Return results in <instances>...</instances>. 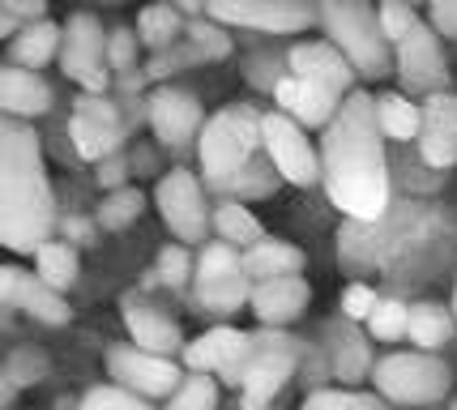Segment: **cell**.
<instances>
[{
	"mask_svg": "<svg viewBox=\"0 0 457 410\" xmlns=\"http://www.w3.org/2000/svg\"><path fill=\"white\" fill-rule=\"evenodd\" d=\"M179 9H171V4H150V9H141L137 18V39L145 43V47H154V52H167L171 43L179 39Z\"/></svg>",
	"mask_w": 457,
	"mask_h": 410,
	"instance_id": "28",
	"label": "cell"
},
{
	"mask_svg": "<svg viewBox=\"0 0 457 410\" xmlns=\"http://www.w3.org/2000/svg\"><path fill=\"white\" fill-rule=\"evenodd\" d=\"M291 69H295L299 81H312L320 90H329V95L338 98H351V81H355V69H351V60L342 56L334 43H295L291 47Z\"/></svg>",
	"mask_w": 457,
	"mask_h": 410,
	"instance_id": "15",
	"label": "cell"
},
{
	"mask_svg": "<svg viewBox=\"0 0 457 410\" xmlns=\"http://www.w3.org/2000/svg\"><path fill=\"white\" fill-rule=\"evenodd\" d=\"M188 270H193V261H188V253H184V244L162 248L159 253V278L167 282V287H184V282H188Z\"/></svg>",
	"mask_w": 457,
	"mask_h": 410,
	"instance_id": "41",
	"label": "cell"
},
{
	"mask_svg": "<svg viewBox=\"0 0 457 410\" xmlns=\"http://www.w3.org/2000/svg\"><path fill=\"white\" fill-rule=\"evenodd\" d=\"M244 265V256L231 248V244H210L197 261V278H214V273H231Z\"/></svg>",
	"mask_w": 457,
	"mask_h": 410,
	"instance_id": "39",
	"label": "cell"
},
{
	"mask_svg": "<svg viewBox=\"0 0 457 410\" xmlns=\"http://www.w3.org/2000/svg\"><path fill=\"white\" fill-rule=\"evenodd\" d=\"M120 308H124V325H129V338H133V347L137 351H150V355H162V359H171V351L179 347V330L171 316H162L145 295H124L120 299Z\"/></svg>",
	"mask_w": 457,
	"mask_h": 410,
	"instance_id": "17",
	"label": "cell"
},
{
	"mask_svg": "<svg viewBox=\"0 0 457 410\" xmlns=\"http://www.w3.org/2000/svg\"><path fill=\"white\" fill-rule=\"evenodd\" d=\"M150 124H154L162 146L184 150L193 137H201L205 116H201V103L188 90H154L150 95Z\"/></svg>",
	"mask_w": 457,
	"mask_h": 410,
	"instance_id": "14",
	"label": "cell"
},
{
	"mask_svg": "<svg viewBox=\"0 0 457 410\" xmlns=\"http://www.w3.org/2000/svg\"><path fill=\"white\" fill-rule=\"evenodd\" d=\"M107 372L116 376L120 389L137 393V397H167V393H176L184 385L171 359L137 351V347H112L107 351Z\"/></svg>",
	"mask_w": 457,
	"mask_h": 410,
	"instance_id": "10",
	"label": "cell"
},
{
	"mask_svg": "<svg viewBox=\"0 0 457 410\" xmlns=\"http://www.w3.org/2000/svg\"><path fill=\"white\" fill-rule=\"evenodd\" d=\"M406 325H411V308H406V304H398V299H380V308L372 313V321H368L372 338H380V342L406 338Z\"/></svg>",
	"mask_w": 457,
	"mask_h": 410,
	"instance_id": "34",
	"label": "cell"
},
{
	"mask_svg": "<svg viewBox=\"0 0 457 410\" xmlns=\"http://www.w3.org/2000/svg\"><path fill=\"white\" fill-rule=\"evenodd\" d=\"M60 69L78 81L86 95H103L107 90V78H112L107 73L112 69V60H107V35L99 30V21L90 18V13H78V18H69V26H64Z\"/></svg>",
	"mask_w": 457,
	"mask_h": 410,
	"instance_id": "8",
	"label": "cell"
},
{
	"mask_svg": "<svg viewBox=\"0 0 457 410\" xmlns=\"http://www.w3.org/2000/svg\"><path fill=\"white\" fill-rule=\"evenodd\" d=\"M133 47H137L133 30H112L107 35V60H112V69H129L133 64Z\"/></svg>",
	"mask_w": 457,
	"mask_h": 410,
	"instance_id": "42",
	"label": "cell"
},
{
	"mask_svg": "<svg viewBox=\"0 0 457 410\" xmlns=\"http://www.w3.org/2000/svg\"><path fill=\"white\" fill-rule=\"evenodd\" d=\"M377 98L355 90L338 107L320 146L325 193L351 222H380L389 210V163L380 146Z\"/></svg>",
	"mask_w": 457,
	"mask_h": 410,
	"instance_id": "1",
	"label": "cell"
},
{
	"mask_svg": "<svg viewBox=\"0 0 457 410\" xmlns=\"http://www.w3.org/2000/svg\"><path fill=\"white\" fill-rule=\"evenodd\" d=\"M60 47H64V30H60L56 21H30V26H21V35L13 39V64L18 69H39V64H47V60L56 56Z\"/></svg>",
	"mask_w": 457,
	"mask_h": 410,
	"instance_id": "24",
	"label": "cell"
},
{
	"mask_svg": "<svg viewBox=\"0 0 457 410\" xmlns=\"http://www.w3.org/2000/svg\"><path fill=\"white\" fill-rule=\"evenodd\" d=\"M137 214H141V193H137V188H120V193H112L99 205V222L107 227V231L129 227V222H133Z\"/></svg>",
	"mask_w": 457,
	"mask_h": 410,
	"instance_id": "35",
	"label": "cell"
},
{
	"mask_svg": "<svg viewBox=\"0 0 457 410\" xmlns=\"http://www.w3.org/2000/svg\"><path fill=\"white\" fill-rule=\"evenodd\" d=\"M398 73L406 81V90H432V95H440V86L449 81V64H445L440 35L432 26L419 21L415 30L398 43Z\"/></svg>",
	"mask_w": 457,
	"mask_h": 410,
	"instance_id": "13",
	"label": "cell"
},
{
	"mask_svg": "<svg viewBox=\"0 0 457 410\" xmlns=\"http://www.w3.org/2000/svg\"><path fill=\"white\" fill-rule=\"evenodd\" d=\"M377 120L380 133L394 137V141H419V129H423V107H415L406 95H385L377 98Z\"/></svg>",
	"mask_w": 457,
	"mask_h": 410,
	"instance_id": "27",
	"label": "cell"
},
{
	"mask_svg": "<svg viewBox=\"0 0 457 410\" xmlns=\"http://www.w3.org/2000/svg\"><path fill=\"white\" fill-rule=\"evenodd\" d=\"M197 304L205 313H236L244 304H253V278L244 273V265L231 273L197 278Z\"/></svg>",
	"mask_w": 457,
	"mask_h": 410,
	"instance_id": "23",
	"label": "cell"
},
{
	"mask_svg": "<svg viewBox=\"0 0 457 410\" xmlns=\"http://www.w3.org/2000/svg\"><path fill=\"white\" fill-rule=\"evenodd\" d=\"M380 308V299L372 287H363V282H351L346 295H342V313L351 316V321H372V313Z\"/></svg>",
	"mask_w": 457,
	"mask_h": 410,
	"instance_id": "40",
	"label": "cell"
},
{
	"mask_svg": "<svg viewBox=\"0 0 457 410\" xmlns=\"http://www.w3.org/2000/svg\"><path fill=\"white\" fill-rule=\"evenodd\" d=\"M320 21H325L329 43L351 60L355 73L380 78V73L389 69V39H385V30H380L377 9L355 4V0H329V4L320 9Z\"/></svg>",
	"mask_w": 457,
	"mask_h": 410,
	"instance_id": "4",
	"label": "cell"
},
{
	"mask_svg": "<svg viewBox=\"0 0 457 410\" xmlns=\"http://www.w3.org/2000/svg\"><path fill=\"white\" fill-rule=\"evenodd\" d=\"M99 184L103 188H112V193H120L124 188V158H107V163H99Z\"/></svg>",
	"mask_w": 457,
	"mask_h": 410,
	"instance_id": "45",
	"label": "cell"
},
{
	"mask_svg": "<svg viewBox=\"0 0 457 410\" xmlns=\"http://www.w3.org/2000/svg\"><path fill=\"white\" fill-rule=\"evenodd\" d=\"M214 227H219L222 244H231V248H257L261 239H265V227H261V218L244 205V201H222L219 210H214Z\"/></svg>",
	"mask_w": 457,
	"mask_h": 410,
	"instance_id": "25",
	"label": "cell"
},
{
	"mask_svg": "<svg viewBox=\"0 0 457 410\" xmlns=\"http://www.w3.org/2000/svg\"><path fill=\"white\" fill-rule=\"evenodd\" d=\"M274 98H278L282 112L295 120V124H303V129H329L334 116H338V107L346 103V98L329 95V90H320L312 81H299L295 73L274 86Z\"/></svg>",
	"mask_w": 457,
	"mask_h": 410,
	"instance_id": "19",
	"label": "cell"
},
{
	"mask_svg": "<svg viewBox=\"0 0 457 410\" xmlns=\"http://www.w3.org/2000/svg\"><path fill=\"white\" fill-rule=\"evenodd\" d=\"M377 18H380V30H385V39L389 43H402L419 26L415 9H411V4H402V0H385V4L377 9Z\"/></svg>",
	"mask_w": 457,
	"mask_h": 410,
	"instance_id": "38",
	"label": "cell"
},
{
	"mask_svg": "<svg viewBox=\"0 0 457 410\" xmlns=\"http://www.w3.org/2000/svg\"><path fill=\"white\" fill-rule=\"evenodd\" d=\"M432 30L445 39H457V0H436L432 4Z\"/></svg>",
	"mask_w": 457,
	"mask_h": 410,
	"instance_id": "43",
	"label": "cell"
},
{
	"mask_svg": "<svg viewBox=\"0 0 457 410\" xmlns=\"http://www.w3.org/2000/svg\"><path fill=\"white\" fill-rule=\"evenodd\" d=\"M303 270V253L295 244H282V239H261L257 248L244 253V273L257 282H274V278H299Z\"/></svg>",
	"mask_w": 457,
	"mask_h": 410,
	"instance_id": "22",
	"label": "cell"
},
{
	"mask_svg": "<svg viewBox=\"0 0 457 410\" xmlns=\"http://www.w3.org/2000/svg\"><path fill=\"white\" fill-rule=\"evenodd\" d=\"M35 265H39V278L52 291L73 287V278H78V253L69 244H56V239H47L39 253H35Z\"/></svg>",
	"mask_w": 457,
	"mask_h": 410,
	"instance_id": "29",
	"label": "cell"
},
{
	"mask_svg": "<svg viewBox=\"0 0 457 410\" xmlns=\"http://www.w3.org/2000/svg\"><path fill=\"white\" fill-rule=\"evenodd\" d=\"M81 410H150V406H145V397L120 389V385H99V389H90L81 397Z\"/></svg>",
	"mask_w": 457,
	"mask_h": 410,
	"instance_id": "36",
	"label": "cell"
},
{
	"mask_svg": "<svg viewBox=\"0 0 457 410\" xmlns=\"http://www.w3.org/2000/svg\"><path fill=\"white\" fill-rule=\"evenodd\" d=\"M372 385L385 402L398 406H432L449 393V368L445 359L428 351H394L377 359L372 368Z\"/></svg>",
	"mask_w": 457,
	"mask_h": 410,
	"instance_id": "5",
	"label": "cell"
},
{
	"mask_svg": "<svg viewBox=\"0 0 457 410\" xmlns=\"http://www.w3.org/2000/svg\"><path fill=\"white\" fill-rule=\"evenodd\" d=\"M261 124H265V116H257L244 103H227L222 112H214V116L205 120V129L197 137L205 188L236 193V184L248 172V158L261 146Z\"/></svg>",
	"mask_w": 457,
	"mask_h": 410,
	"instance_id": "3",
	"label": "cell"
},
{
	"mask_svg": "<svg viewBox=\"0 0 457 410\" xmlns=\"http://www.w3.org/2000/svg\"><path fill=\"white\" fill-rule=\"evenodd\" d=\"M453 321H457V291H453Z\"/></svg>",
	"mask_w": 457,
	"mask_h": 410,
	"instance_id": "46",
	"label": "cell"
},
{
	"mask_svg": "<svg viewBox=\"0 0 457 410\" xmlns=\"http://www.w3.org/2000/svg\"><path fill=\"white\" fill-rule=\"evenodd\" d=\"M210 21H227V26H248V30H265V35H295L312 21L308 4H291V0H214L205 9Z\"/></svg>",
	"mask_w": 457,
	"mask_h": 410,
	"instance_id": "11",
	"label": "cell"
},
{
	"mask_svg": "<svg viewBox=\"0 0 457 410\" xmlns=\"http://www.w3.org/2000/svg\"><path fill=\"white\" fill-rule=\"evenodd\" d=\"M372 355H368V342L363 338H342L338 342V359H334V372L342 376V385H355V381H363V376H372Z\"/></svg>",
	"mask_w": 457,
	"mask_h": 410,
	"instance_id": "31",
	"label": "cell"
},
{
	"mask_svg": "<svg viewBox=\"0 0 457 410\" xmlns=\"http://www.w3.org/2000/svg\"><path fill=\"white\" fill-rule=\"evenodd\" d=\"M0 107H4L9 120L43 116V112H52V86L39 73H30V69L4 64L0 69Z\"/></svg>",
	"mask_w": 457,
	"mask_h": 410,
	"instance_id": "20",
	"label": "cell"
},
{
	"mask_svg": "<svg viewBox=\"0 0 457 410\" xmlns=\"http://www.w3.org/2000/svg\"><path fill=\"white\" fill-rule=\"evenodd\" d=\"M449 333H453V316L445 313L440 304H415L411 308V325H406V338L415 342L419 351H436L449 342Z\"/></svg>",
	"mask_w": 457,
	"mask_h": 410,
	"instance_id": "26",
	"label": "cell"
},
{
	"mask_svg": "<svg viewBox=\"0 0 457 410\" xmlns=\"http://www.w3.org/2000/svg\"><path fill=\"white\" fill-rule=\"evenodd\" d=\"M188 35H193V56L197 60H222L227 52H231L227 30H219L214 21H193V26H188Z\"/></svg>",
	"mask_w": 457,
	"mask_h": 410,
	"instance_id": "37",
	"label": "cell"
},
{
	"mask_svg": "<svg viewBox=\"0 0 457 410\" xmlns=\"http://www.w3.org/2000/svg\"><path fill=\"white\" fill-rule=\"evenodd\" d=\"M154 205H159L162 222L171 227V235H176L179 244H197V239H205L210 214H205L201 180L193 176V172H184V167L167 172V176L159 180V188H154Z\"/></svg>",
	"mask_w": 457,
	"mask_h": 410,
	"instance_id": "9",
	"label": "cell"
},
{
	"mask_svg": "<svg viewBox=\"0 0 457 410\" xmlns=\"http://www.w3.org/2000/svg\"><path fill=\"white\" fill-rule=\"evenodd\" d=\"M219 406V385L210 376H184V385L171 393V406L167 410H214Z\"/></svg>",
	"mask_w": 457,
	"mask_h": 410,
	"instance_id": "33",
	"label": "cell"
},
{
	"mask_svg": "<svg viewBox=\"0 0 457 410\" xmlns=\"http://www.w3.org/2000/svg\"><path fill=\"white\" fill-rule=\"evenodd\" d=\"M453 410H457V402H453Z\"/></svg>",
	"mask_w": 457,
	"mask_h": 410,
	"instance_id": "47",
	"label": "cell"
},
{
	"mask_svg": "<svg viewBox=\"0 0 457 410\" xmlns=\"http://www.w3.org/2000/svg\"><path fill=\"white\" fill-rule=\"evenodd\" d=\"M69 137L78 146L81 158H95V163H107V158L120 155V116L116 107L103 95H81L73 103V120H69Z\"/></svg>",
	"mask_w": 457,
	"mask_h": 410,
	"instance_id": "12",
	"label": "cell"
},
{
	"mask_svg": "<svg viewBox=\"0 0 457 410\" xmlns=\"http://www.w3.org/2000/svg\"><path fill=\"white\" fill-rule=\"evenodd\" d=\"M303 410H385V402L359 389H317L303 397Z\"/></svg>",
	"mask_w": 457,
	"mask_h": 410,
	"instance_id": "32",
	"label": "cell"
},
{
	"mask_svg": "<svg viewBox=\"0 0 457 410\" xmlns=\"http://www.w3.org/2000/svg\"><path fill=\"white\" fill-rule=\"evenodd\" d=\"M270 176H274V172H261V167H248V172H244V180L236 184L239 201H244V197H253V193H270Z\"/></svg>",
	"mask_w": 457,
	"mask_h": 410,
	"instance_id": "44",
	"label": "cell"
},
{
	"mask_svg": "<svg viewBox=\"0 0 457 410\" xmlns=\"http://www.w3.org/2000/svg\"><path fill=\"white\" fill-rule=\"evenodd\" d=\"M308 282L303 278H274V282H257L253 287V313L261 325H291L303 308H308Z\"/></svg>",
	"mask_w": 457,
	"mask_h": 410,
	"instance_id": "21",
	"label": "cell"
},
{
	"mask_svg": "<svg viewBox=\"0 0 457 410\" xmlns=\"http://www.w3.org/2000/svg\"><path fill=\"white\" fill-rule=\"evenodd\" d=\"M0 295L9 308H21L26 316H35L43 325H64L69 321V304L60 299V291H52L39 273L26 270H0Z\"/></svg>",
	"mask_w": 457,
	"mask_h": 410,
	"instance_id": "16",
	"label": "cell"
},
{
	"mask_svg": "<svg viewBox=\"0 0 457 410\" xmlns=\"http://www.w3.org/2000/svg\"><path fill=\"white\" fill-rule=\"evenodd\" d=\"M419 150L432 167H453L457 163V98L432 95L423 103V129H419Z\"/></svg>",
	"mask_w": 457,
	"mask_h": 410,
	"instance_id": "18",
	"label": "cell"
},
{
	"mask_svg": "<svg viewBox=\"0 0 457 410\" xmlns=\"http://www.w3.org/2000/svg\"><path fill=\"white\" fill-rule=\"evenodd\" d=\"M261 146H265V155H270V167H274L287 184L308 188V184L320 180V158H317V150H312V141H308V129L295 124L287 112H270V116H265V124H261Z\"/></svg>",
	"mask_w": 457,
	"mask_h": 410,
	"instance_id": "7",
	"label": "cell"
},
{
	"mask_svg": "<svg viewBox=\"0 0 457 410\" xmlns=\"http://www.w3.org/2000/svg\"><path fill=\"white\" fill-rule=\"evenodd\" d=\"M56 227V201L43 172V150L21 120L0 124V244L9 253H39Z\"/></svg>",
	"mask_w": 457,
	"mask_h": 410,
	"instance_id": "2",
	"label": "cell"
},
{
	"mask_svg": "<svg viewBox=\"0 0 457 410\" xmlns=\"http://www.w3.org/2000/svg\"><path fill=\"white\" fill-rule=\"evenodd\" d=\"M295 372V342L287 333H253L244 364V410H265Z\"/></svg>",
	"mask_w": 457,
	"mask_h": 410,
	"instance_id": "6",
	"label": "cell"
},
{
	"mask_svg": "<svg viewBox=\"0 0 457 410\" xmlns=\"http://www.w3.org/2000/svg\"><path fill=\"white\" fill-rule=\"evenodd\" d=\"M43 372H47V355L43 351H13L9 355V364H4V397H13L21 385H35L43 381Z\"/></svg>",
	"mask_w": 457,
	"mask_h": 410,
	"instance_id": "30",
	"label": "cell"
}]
</instances>
